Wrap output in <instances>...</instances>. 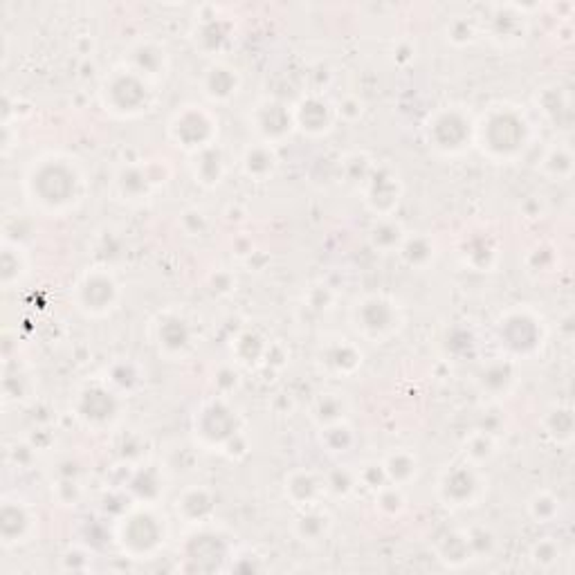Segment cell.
<instances>
[{
	"instance_id": "9c48e42d",
	"label": "cell",
	"mask_w": 575,
	"mask_h": 575,
	"mask_svg": "<svg viewBox=\"0 0 575 575\" xmlns=\"http://www.w3.org/2000/svg\"><path fill=\"white\" fill-rule=\"evenodd\" d=\"M333 108L324 102V99L310 97L306 102L299 103V108L294 111V121L301 126L308 133H324L333 124Z\"/></svg>"
},
{
	"instance_id": "30bf717a",
	"label": "cell",
	"mask_w": 575,
	"mask_h": 575,
	"mask_svg": "<svg viewBox=\"0 0 575 575\" xmlns=\"http://www.w3.org/2000/svg\"><path fill=\"white\" fill-rule=\"evenodd\" d=\"M79 288H81V294H84L81 303H84L88 310H93V312L106 310V306H103V301L99 299V294H102V297L106 299L111 306L115 303L117 286L111 277H106V274H93V277H85V282L81 283Z\"/></svg>"
},
{
	"instance_id": "e0dca14e",
	"label": "cell",
	"mask_w": 575,
	"mask_h": 575,
	"mask_svg": "<svg viewBox=\"0 0 575 575\" xmlns=\"http://www.w3.org/2000/svg\"><path fill=\"white\" fill-rule=\"evenodd\" d=\"M330 519L328 515L321 513V510L312 508L308 510L306 515H303L301 519H299V535L303 537V542L306 540H317V537H321L326 533V528H328Z\"/></svg>"
},
{
	"instance_id": "d6986e66",
	"label": "cell",
	"mask_w": 575,
	"mask_h": 575,
	"mask_svg": "<svg viewBox=\"0 0 575 575\" xmlns=\"http://www.w3.org/2000/svg\"><path fill=\"white\" fill-rule=\"evenodd\" d=\"M571 153L569 148H555L549 156L544 157V171L551 175H558V178H569L571 175Z\"/></svg>"
},
{
	"instance_id": "5b68a950",
	"label": "cell",
	"mask_w": 575,
	"mask_h": 575,
	"mask_svg": "<svg viewBox=\"0 0 575 575\" xmlns=\"http://www.w3.org/2000/svg\"><path fill=\"white\" fill-rule=\"evenodd\" d=\"M216 130H219V126H216L214 117L196 106H189L187 111L178 112L169 124V133L174 142H178V147L189 148V151L210 148Z\"/></svg>"
},
{
	"instance_id": "8fae6325",
	"label": "cell",
	"mask_w": 575,
	"mask_h": 575,
	"mask_svg": "<svg viewBox=\"0 0 575 575\" xmlns=\"http://www.w3.org/2000/svg\"><path fill=\"white\" fill-rule=\"evenodd\" d=\"M324 486L326 483L319 481L312 472H292L290 479H286V495L297 501V506H312L317 495L324 492Z\"/></svg>"
},
{
	"instance_id": "277c9868",
	"label": "cell",
	"mask_w": 575,
	"mask_h": 575,
	"mask_svg": "<svg viewBox=\"0 0 575 575\" xmlns=\"http://www.w3.org/2000/svg\"><path fill=\"white\" fill-rule=\"evenodd\" d=\"M402 324L398 303L387 297H369L355 308V326L369 339H387Z\"/></svg>"
},
{
	"instance_id": "7a4b0ae2",
	"label": "cell",
	"mask_w": 575,
	"mask_h": 575,
	"mask_svg": "<svg viewBox=\"0 0 575 575\" xmlns=\"http://www.w3.org/2000/svg\"><path fill=\"white\" fill-rule=\"evenodd\" d=\"M501 339L513 355L526 357L533 355L544 344V326L542 319L531 310H513L508 312L504 321L499 324Z\"/></svg>"
},
{
	"instance_id": "ffe728a7",
	"label": "cell",
	"mask_w": 575,
	"mask_h": 575,
	"mask_svg": "<svg viewBox=\"0 0 575 575\" xmlns=\"http://www.w3.org/2000/svg\"><path fill=\"white\" fill-rule=\"evenodd\" d=\"M387 465H398V472L389 474V477H391L396 483L409 481V479L416 474V468H418V465H416L414 456L402 454V452H400V454H393L391 459L387 461Z\"/></svg>"
},
{
	"instance_id": "3957f363",
	"label": "cell",
	"mask_w": 575,
	"mask_h": 575,
	"mask_svg": "<svg viewBox=\"0 0 575 575\" xmlns=\"http://www.w3.org/2000/svg\"><path fill=\"white\" fill-rule=\"evenodd\" d=\"M427 129L432 147L443 153H450V156L465 151V147H470V139L474 135V124L459 108L438 111L434 115L432 126H427Z\"/></svg>"
},
{
	"instance_id": "2e32d148",
	"label": "cell",
	"mask_w": 575,
	"mask_h": 575,
	"mask_svg": "<svg viewBox=\"0 0 575 575\" xmlns=\"http://www.w3.org/2000/svg\"><path fill=\"white\" fill-rule=\"evenodd\" d=\"M157 339H160V344L166 351L178 353L189 344V328L184 326L183 319L165 321V324H160V335H157Z\"/></svg>"
},
{
	"instance_id": "52a82bcc",
	"label": "cell",
	"mask_w": 575,
	"mask_h": 575,
	"mask_svg": "<svg viewBox=\"0 0 575 575\" xmlns=\"http://www.w3.org/2000/svg\"><path fill=\"white\" fill-rule=\"evenodd\" d=\"M366 202L378 214H389L400 201V180L391 169H375L366 180Z\"/></svg>"
},
{
	"instance_id": "6da1fadb",
	"label": "cell",
	"mask_w": 575,
	"mask_h": 575,
	"mask_svg": "<svg viewBox=\"0 0 575 575\" xmlns=\"http://www.w3.org/2000/svg\"><path fill=\"white\" fill-rule=\"evenodd\" d=\"M483 156L497 162H510L524 153L531 139V124L515 106H499L488 111L483 121L474 126Z\"/></svg>"
},
{
	"instance_id": "9a60e30c",
	"label": "cell",
	"mask_w": 575,
	"mask_h": 575,
	"mask_svg": "<svg viewBox=\"0 0 575 575\" xmlns=\"http://www.w3.org/2000/svg\"><path fill=\"white\" fill-rule=\"evenodd\" d=\"M324 362L326 366H330V369L335 371V373L348 375L362 364V353L357 351L353 344L344 342L342 339V344H335V346L330 348V353L324 357Z\"/></svg>"
},
{
	"instance_id": "ba28073f",
	"label": "cell",
	"mask_w": 575,
	"mask_h": 575,
	"mask_svg": "<svg viewBox=\"0 0 575 575\" xmlns=\"http://www.w3.org/2000/svg\"><path fill=\"white\" fill-rule=\"evenodd\" d=\"M255 129L259 130L264 144H274L283 139L292 129V117L288 108L279 102H264L255 111Z\"/></svg>"
},
{
	"instance_id": "ac0fdd59",
	"label": "cell",
	"mask_w": 575,
	"mask_h": 575,
	"mask_svg": "<svg viewBox=\"0 0 575 575\" xmlns=\"http://www.w3.org/2000/svg\"><path fill=\"white\" fill-rule=\"evenodd\" d=\"M528 504H531L533 517L542 524L551 522V519L560 513V499H555V497L549 495V492H537Z\"/></svg>"
},
{
	"instance_id": "5bb4252c",
	"label": "cell",
	"mask_w": 575,
	"mask_h": 575,
	"mask_svg": "<svg viewBox=\"0 0 575 575\" xmlns=\"http://www.w3.org/2000/svg\"><path fill=\"white\" fill-rule=\"evenodd\" d=\"M274 165V153L270 148V144H256V147H250L243 156V166H246V174L250 178H265L268 174H273Z\"/></svg>"
},
{
	"instance_id": "7c38bea8",
	"label": "cell",
	"mask_w": 575,
	"mask_h": 575,
	"mask_svg": "<svg viewBox=\"0 0 575 575\" xmlns=\"http://www.w3.org/2000/svg\"><path fill=\"white\" fill-rule=\"evenodd\" d=\"M238 88V76L237 70L228 66H214L210 67L205 76V93L207 97H211L214 102H225L232 94H237Z\"/></svg>"
},
{
	"instance_id": "4fadbf2b",
	"label": "cell",
	"mask_w": 575,
	"mask_h": 575,
	"mask_svg": "<svg viewBox=\"0 0 575 575\" xmlns=\"http://www.w3.org/2000/svg\"><path fill=\"white\" fill-rule=\"evenodd\" d=\"M175 510H178V515H183L184 519H189L192 524H198L205 517H210L214 506H211L210 492L192 488V490H184L183 497H178V501H175Z\"/></svg>"
},
{
	"instance_id": "8992f818",
	"label": "cell",
	"mask_w": 575,
	"mask_h": 575,
	"mask_svg": "<svg viewBox=\"0 0 575 575\" xmlns=\"http://www.w3.org/2000/svg\"><path fill=\"white\" fill-rule=\"evenodd\" d=\"M481 483H479L477 474L468 465H456V468L447 470L445 477L438 481V492L445 506H470L479 497Z\"/></svg>"
}]
</instances>
